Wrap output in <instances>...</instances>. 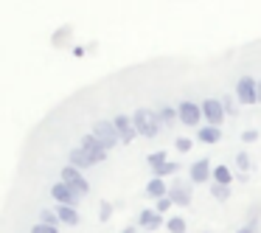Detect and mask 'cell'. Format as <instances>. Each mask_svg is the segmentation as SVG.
I'll return each instance as SVG.
<instances>
[{
    "label": "cell",
    "mask_w": 261,
    "mask_h": 233,
    "mask_svg": "<svg viewBox=\"0 0 261 233\" xmlns=\"http://www.w3.org/2000/svg\"><path fill=\"white\" fill-rule=\"evenodd\" d=\"M152 107H154V115H158L160 130H163V132H174L177 121H180V115H177V107H174V104L158 101V104H152Z\"/></svg>",
    "instance_id": "1"
},
{
    "label": "cell",
    "mask_w": 261,
    "mask_h": 233,
    "mask_svg": "<svg viewBox=\"0 0 261 233\" xmlns=\"http://www.w3.org/2000/svg\"><path fill=\"white\" fill-rule=\"evenodd\" d=\"M211 194L219 197V199H225V197H230V186H219V183H214V186H211Z\"/></svg>",
    "instance_id": "10"
},
{
    "label": "cell",
    "mask_w": 261,
    "mask_h": 233,
    "mask_svg": "<svg viewBox=\"0 0 261 233\" xmlns=\"http://www.w3.org/2000/svg\"><path fill=\"white\" fill-rule=\"evenodd\" d=\"M166 230L169 233H186V219H180V216H169V219H166Z\"/></svg>",
    "instance_id": "8"
},
{
    "label": "cell",
    "mask_w": 261,
    "mask_h": 233,
    "mask_svg": "<svg viewBox=\"0 0 261 233\" xmlns=\"http://www.w3.org/2000/svg\"><path fill=\"white\" fill-rule=\"evenodd\" d=\"M202 115L205 121H208V126H222V121H225V107H222L219 98H205L202 101Z\"/></svg>",
    "instance_id": "4"
},
{
    "label": "cell",
    "mask_w": 261,
    "mask_h": 233,
    "mask_svg": "<svg viewBox=\"0 0 261 233\" xmlns=\"http://www.w3.org/2000/svg\"><path fill=\"white\" fill-rule=\"evenodd\" d=\"M233 180V171L227 169V166H216L214 169V183H219V186H230Z\"/></svg>",
    "instance_id": "7"
},
{
    "label": "cell",
    "mask_w": 261,
    "mask_h": 233,
    "mask_svg": "<svg viewBox=\"0 0 261 233\" xmlns=\"http://www.w3.org/2000/svg\"><path fill=\"white\" fill-rule=\"evenodd\" d=\"M222 135H225V132L219 130V126H205V130H199L197 132V138L202 143H219L222 141Z\"/></svg>",
    "instance_id": "6"
},
{
    "label": "cell",
    "mask_w": 261,
    "mask_h": 233,
    "mask_svg": "<svg viewBox=\"0 0 261 233\" xmlns=\"http://www.w3.org/2000/svg\"><path fill=\"white\" fill-rule=\"evenodd\" d=\"M177 115H180V124H182V126H188V130H197L199 121H202V104L180 101V104H177Z\"/></svg>",
    "instance_id": "2"
},
{
    "label": "cell",
    "mask_w": 261,
    "mask_h": 233,
    "mask_svg": "<svg viewBox=\"0 0 261 233\" xmlns=\"http://www.w3.org/2000/svg\"><path fill=\"white\" fill-rule=\"evenodd\" d=\"M255 90H258V101H261V76H258V85H255Z\"/></svg>",
    "instance_id": "12"
},
{
    "label": "cell",
    "mask_w": 261,
    "mask_h": 233,
    "mask_svg": "<svg viewBox=\"0 0 261 233\" xmlns=\"http://www.w3.org/2000/svg\"><path fill=\"white\" fill-rule=\"evenodd\" d=\"M236 233H253V227H247V225H244V227H239Z\"/></svg>",
    "instance_id": "11"
},
{
    "label": "cell",
    "mask_w": 261,
    "mask_h": 233,
    "mask_svg": "<svg viewBox=\"0 0 261 233\" xmlns=\"http://www.w3.org/2000/svg\"><path fill=\"white\" fill-rule=\"evenodd\" d=\"M255 85H258V79H255V76H242V79L236 82V98H239V104L250 107V104L258 101V90H255Z\"/></svg>",
    "instance_id": "3"
},
{
    "label": "cell",
    "mask_w": 261,
    "mask_h": 233,
    "mask_svg": "<svg viewBox=\"0 0 261 233\" xmlns=\"http://www.w3.org/2000/svg\"><path fill=\"white\" fill-rule=\"evenodd\" d=\"M211 174H214V169H211L208 158H199V160H194V163L188 166V183H191V186H197V183H208Z\"/></svg>",
    "instance_id": "5"
},
{
    "label": "cell",
    "mask_w": 261,
    "mask_h": 233,
    "mask_svg": "<svg viewBox=\"0 0 261 233\" xmlns=\"http://www.w3.org/2000/svg\"><path fill=\"white\" fill-rule=\"evenodd\" d=\"M219 101H222V107H225V113L230 115V118H236V115H239V110H236V104H233V98H230V96H222Z\"/></svg>",
    "instance_id": "9"
}]
</instances>
